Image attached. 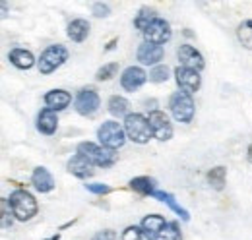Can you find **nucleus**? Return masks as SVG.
<instances>
[{
    "label": "nucleus",
    "instance_id": "4be33fe9",
    "mask_svg": "<svg viewBox=\"0 0 252 240\" xmlns=\"http://www.w3.org/2000/svg\"><path fill=\"white\" fill-rule=\"evenodd\" d=\"M165 225H167L165 217H163V215H156V213H154V215H148V217H144L140 227H142V229H144V231H146L150 237H152V235L156 237V235H158V233L161 231V229H163V227H165Z\"/></svg>",
    "mask_w": 252,
    "mask_h": 240
},
{
    "label": "nucleus",
    "instance_id": "f704fd0d",
    "mask_svg": "<svg viewBox=\"0 0 252 240\" xmlns=\"http://www.w3.org/2000/svg\"><path fill=\"white\" fill-rule=\"evenodd\" d=\"M115 45H117V39H113V41L107 45V51H113V49H115Z\"/></svg>",
    "mask_w": 252,
    "mask_h": 240
},
{
    "label": "nucleus",
    "instance_id": "7c9ffc66",
    "mask_svg": "<svg viewBox=\"0 0 252 240\" xmlns=\"http://www.w3.org/2000/svg\"><path fill=\"white\" fill-rule=\"evenodd\" d=\"M92 14L95 18H107L111 14V6L107 2H95L94 8H92Z\"/></svg>",
    "mask_w": 252,
    "mask_h": 240
},
{
    "label": "nucleus",
    "instance_id": "cd10ccee",
    "mask_svg": "<svg viewBox=\"0 0 252 240\" xmlns=\"http://www.w3.org/2000/svg\"><path fill=\"white\" fill-rule=\"evenodd\" d=\"M121 240H152V237H150L142 227L130 225V227H126L125 231H123Z\"/></svg>",
    "mask_w": 252,
    "mask_h": 240
},
{
    "label": "nucleus",
    "instance_id": "0eeeda50",
    "mask_svg": "<svg viewBox=\"0 0 252 240\" xmlns=\"http://www.w3.org/2000/svg\"><path fill=\"white\" fill-rule=\"evenodd\" d=\"M99 105H101L99 95L92 88L82 90L76 95V101H74V107H76L78 115H82V117H94L95 113L99 111Z\"/></svg>",
    "mask_w": 252,
    "mask_h": 240
},
{
    "label": "nucleus",
    "instance_id": "4468645a",
    "mask_svg": "<svg viewBox=\"0 0 252 240\" xmlns=\"http://www.w3.org/2000/svg\"><path fill=\"white\" fill-rule=\"evenodd\" d=\"M92 167H94V165H92L84 155H80V153H76V155L68 161V165H66L68 173L74 175V177H78V179H88V177H92V175H94V169H92Z\"/></svg>",
    "mask_w": 252,
    "mask_h": 240
},
{
    "label": "nucleus",
    "instance_id": "473e14b6",
    "mask_svg": "<svg viewBox=\"0 0 252 240\" xmlns=\"http://www.w3.org/2000/svg\"><path fill=\"white\" fill-rule=\"evenodd\" d=\"M86 190H90L92 194H97V196H103V194H109L111 192V188L107 186V184H86Z\"/></svg>",
    "mask_w": 252,
    "mask_h": 240
},
{
    "label": "nucleus",
    "instance_id": "7ed1b4c3",
    "mask_svg": "<svg viewBox=\"0 0 252 240\" xmlns=\"http://www.w3.org/2000/svg\"><path fill=\"white\" fill-rule=\"evenodd\" d=\"M125 132L128 140L136 142V144H148L152 140V126L150 120L142 117L140 113H130L125 119Z\"/></svg>",
    "mask_w": 252,
    "mask_h": 240
},
{
    "label": "nucleus",
    "instance_id": "f3484780",
    "mask_svg": "<svg viewBox=\"0 0 252 240\" xmlns=\"http://www.w3.org/2000/svg\"><path fill=\"white\" fill-rule=\"evenodd\" d=\"M32 184L37 192L47 194V192H51L55 188V179L45 167H37L32 175Z\"/></svg>",
    "mask_w": 252,
    "mask_h": 240
},
{
    "label": "nucleus",
    "instance_id": "bb28decb",
    "mask_svg": "<svg viewBox=\"0 0 252 240\" xmlns=\"http://www.w3.org/2000/svg\"><path fill=\"white\" fill-rule=\"evenodd\" d=\"M225 175H227V171H225L223 167L212 169V171L208 173V182H210V186H212L214 190H223V186H225Z\"/></svg>",
    "mask_w": 252,
    "mask_h": 240
},
{
    "label": "nucleus",
    "instance_id": "a211bd4d",
    "mask_svg": "<svg viewBox=\"0 0 252 240\" xmlns=\"http://www.w3.org/2000/svg\"><path fill=\"white\" fill-rule=\"evenodd\" d=\"M8 60H10L12 66H16L20 70H30L33 64H35L32 51H26V49H12L8 53Z\"/></svg>",
    "mask_w": 252,
    "mask_h": 240
},
{
    "label": "nucleus",
    "instance_id": "c9c22d12",
    "mask_svg": "<svg viewBox=\"0 0 252 240\" xmlns=\"http://www.w3.org/2000/svg\"><path fill=\"white\" fill-rule=\"evenodd\" d=\"M247 153H249V161L252 163V144L249 146V151H247Z\"/></svg>",
    "mask_w": 252,
    "mask_h": 240
},
{
    "label": "nucleus",
    "instance_id": "a878e982",
    "mask_svg": "<svg viewBox=\"0 0 252 240\" xmlns=\"http://www.w3.org/2000/svg\"><path fill=\"white\" fill-rule=\"evenodd\" d=\"M158 16H156V12L154 10H148V8H142L140 12H138V16H136V20H134V26L138 28V30L142 31H146V28L156 20Z\"/></svg>",
    "mask_w": 252,
    "mask_h": 240
},
{
    "label": "nucleus",
    "instance_id": "f8f14e48",
    "mask_svg": "<svg viewBox=\"0 0 252 240\" xmlns=\"http://www.w3.org/2000/svg\"><path fill=\"white\" fill-rule=\"evenodd\" d=\"M148 80V74L140 68V66H128L123 76H121V86L125 91H130L134 93L136 90H140Z\"/></svg>",
    "mask_w": 252,
    "mask_h": 240
},
{
    "label": "nucleus",
    "instance_id": "5701e85b",
    "mask_svg": "<svg viewBox=\"0 0 252 240\" xmlns=\"http://www.w3.org/2000/svg\"><path fill=\"white\" fill-rule=\"evenodd\" d=\"M109 113L113 115V117H128L130 113V103H128V99L125 97H121V95H113L111 99H109Z\"/></svg>",
    "mask_w": 252,
    "mask_h": 240
},
{
    "label": "nucleus",
    "instance_id": "aec40b11",
    "mask_svg": "<svg viewBox=\"0 0 252 240\" xmlns=\"http://www.w3.org/2000/svg\"><path fill=\"white\" fill-rule=\"evenodd\" d=\"M130 188L140 196H154L156 194V180L150 177H136L130 180Z\"/></svg>",
    "mask_w": 252,
    "mask_h": 240
},
{
    "label": "nucleus",
    "instance_id": "c85d7f7f",
    "mask_svg": "<svg viewBox=\"0 0 252 240\" xmlns=\"http://www.w3.org/2000/svg\"><path fill=\"white\" fill-rule=\"evenodd\" d=\"M117 70H119V62H109V64H103V66L97 70L95 78H97L99 82H107V80H111V78L117 74Z\"/></svg>",
    "mask_w": 252,
    "mask_h": 240
},
{
    "label": "nucleus",
    "instance_id": "b1692460",
    "mask_svg": "<svg viewBox=\"0 0 252 240\" xmlns=\"http://www.w3.org/2000/svg\"><path fill=\"white\" fill-rule=\"evenodd\" d=\"M154 240H183V235H181V229L177 223H167L154 237Z\"/></svg>",
    "mask_w": 252,
    "mask_h": 240
},
{
    "label": "nucleus",
    "instance_id": "c756f323",
    "mask_svg": "<svg viewBox=\"0 0 252 240\" xmlns=\"http://www.w3.org/2000/svg\"><path fill=\"white\" fill-rule=\"evenodd\" d=\"M150 80L154 84H163L169 80V68L165 64H159V66H154L152 72H150Z\"/></svg>",
    "mask_w": 252,
    "mask_h": 240
},
{
    "label": "nucleus",
    "instance_id": "1a4fd4ad",
    "mask_svg": "<svg viewBox=\"0 0 252 240\" xmlns=\"http://www.w3.org/2000/svg\"><path fill=\"white\" fill-rule=\"evenodd\" d=\"M148 120H150L154 138H158L159 142H167V140L173 138V124H171V120H169V117H167L165 113H161V111H152Z\"/></svg>",
    "mask_w": 252,
    "mask_h": 240
},
{
    "label": "nucleus",
    "instance_id": "20e7f679",
    "mask_svg": "<svg viewBox=\"0 0 252 240\" xmlns=\"http://www.w3.org/2000/svg\"><path fill=\"white\" fill-rule=\"evenodd\" d=\"M97 138H99V144L103 146V148H107V150H119V148H123L126 142V132L125 128L119 124V122H115V120H107V122H103L101 126H99V130H97Z\"/></svg>",
    "mask_w": 252,
    "mask_h": 240
},
{
    "label": "nucleus",
    "instance_id": "9d476101",
    "mask_svg": "<svg viewBox=\"0 0 252 240\" xmlns=\"http://www.w3.org/2000/svg\"><path fill=\"white\" fill-rule=\"evenodd\" d=\"M175 80H177V86H179V90L185 91V93H196V91L200 90V84H202V80H200V72H196V70H190V68H185V66H179L177 70H175Z\"/></svg>",
    "mask_w": 252,
    "mask_h": 240
},
{
    "label": "nucleus",
    "instance_id": "2eb2a0df",
    "mask_svg": "<svg viewBox=\"0 0 252 240\" xmlns=\"http://www.w3.org/2000/svg\"><path fill=\"white\" fill-rule=\"evenodd\" d=\"M57 128H59V117H57V113L45 107L37 115V130L41 134H45V136H53L57 132Z\"/></svg>",
    "mask_w": 252,
    "mask_h": 240
},
{
    "label": "nucleus",
    "instance_id": "dca6fc26",
    "mask_svg": "<svg viewBox=\"0 0 252 240\" xmlns=\"http://www.w3.org/2000/svg\"><path fill=\"white\" fill-rule=\"evenodd\" d=\"M70 103H72V95L64 90H51L45 95V105H47V109H51V111H55V113L66 109Z\"/></svg>",
    "mask_w": 252,
    "mask_h": 240
},
{
    "label": "nucleus",
    "instance_id": "393cba45",
    "mask_svg": "<svg viewBox=\"0 0 252 240\" xmlns=\"http://www.w3.org/2000/svg\"><path fill=\"white\" fill-rule=\"evenodd\" d=\"M237 37H239V41H241V45H243L245 49L252 51V20H245V22L239 26Z\"/></svg>",
    "mask_w": 252,
    "mask_h": 240
},
{
    "label": "nucleus",
    "instance_id": "423d86ee",
    "mask_svg": "<svg viewBox=\"0 0 252 240\" xmlns=\"http://www.w3.org/2000/svg\"><path fill=\"white\" fill-rule=\"evenodd\" d=\"M66 60H68L66 47H63V45H51L39 57V62H37L39 64V72L41 74H51V72L59 70Z\"/></svg>",
    "mask_w": 252,
    "mask_h": 240
},
{
    "label": "nucleus",
    "instance_id": "e433bc0d",
    "mask_svg": "<svg viewBox=\"0 0 252 240\" xmlns=\"http://www.w3.org/2000/svg\"><path fill=\"white\" fill-rule=\"evenodd\" d=\"M51 240H53V239H51Z\"/></svg>",
    "mask_w": 252,
    "mask_h": 240
},
{
    "label": "nucleus",
    "instance_id": "412c9836",
    "mask_svg": "<svg viewBox=\"0 0 252 240\" xmlns=\"http://www.w3.org/2000/svg\"><path fill=\"white\" fill-rule=\"evenodd\" d=\"M154 198H158L159 202H163V204H167L171 210L175 211L183 221H189L190 215L189 211L185 210V208H181L179 204H177V200H175V196L173 194H169V192H161V190H156V194H154Z\"/></svg>",
    "mask_w": 252,
    "mask_h": 240
},
{
    "label": "nucleus",
    "instance_id": "6ab92c4d",
    "mask_svg": "<svg viewBox=\"0 0 252 240\" xmlns=\"http://www.w3.org/2000/svg\"><path fill=\"white\" fill-rule=\"evenodd\" d=\"M68 39H72L74 43H84L90 35V24L86 20H72L68 24Z\"/></svg>",
    "mask_w": 252,
    "mask_h": 240
},
{
    "label": "nucleus",
    "instance_id": "72a5a7b5",
    "mask_svg": "<svg viewBox=\"0 0 252 240\" xmlns=\"http://www.w3.org/2000/svg\"><path fill=\"white\" fill-rule=\"evenodd\" d=\"M94 240H119V235H117L115 231L107 229V231H99L94 237Z\"/></svg>",
    "mask_w": 252,
    "mask_h": 240
},
{
    "label": "nucleus",
    "instance_id": "f03ea898",
    "mask_svg": "<svg viewBox=\"0 0 252 240\" xmlns=\"http://www.w3.org/2000/svg\"><path fill=\"white\" fill-rule=\"evenodd\" d=\"M78 153L80 155H84L92 165L95 167H103V169H107V167H113L115 163H117V153L113 150H107V148H103V146H97L94 142H82L80 146H78Z\"/></svg>",
    "mask_w": 252,
    "mask_h": 240
},
{
    "label": "nucleus",
    "instance_id": "9b49d317",
    "mask_svg": "<svg viewBox=\"0 0 252 240\" xmlns=\"http://www.w3.org/2000/svg\"><path fill=\"white\" fill-rule=\"evenodd\" d=\"M136 59L144 66H159V62L163 60V47L144 41L136 51Z\"/></svg>",
    "mask_w": 252,
    "mask_h": 240
},
{
    "label": "nucleus",
    "instance_id": "6e6552de",
    "mask_svg": "<svg viewBox=\"0 0 252 240\" xmlns=\"http://www.w3.org/2000/svg\"><path fill=\"white\" fill-rule=\"evenodd\" d=\"M173 37V31H171V26L169 22H165L163 18H156L148 28L144 31V39L148 43H156V45H165L167 41H171Z\"/></svg>",
    "mask_w": 252,
    "mask_h": 240
},
{
    "label": "nucleus",
    "instance_id": "2f4dec72",
    "mask_svg": "<svg viewBox=\"0 0 252 240\" xmlns=\"http://www.w3.org/2000/svg\"><path fill=\"white\" fill-rule=\"evenodd\" d=\"M8 200H2V229H10V225H12V215L14 213H10L8 211Z\"/></svg>",
    "mask_w": 252,
    "mask_h": 240
},
{
    "label": "nucleus",
    "instance_id": "f257e3e1",
    "mask_svg": "<svg viewBox=\"0 0 252 240\" xmlns=\"http://www.w3.org/2000/svg\"><path fill=\"white\" fill-rule=\"evenodd\" d=\"M8 204L18 221H30L37 215V200L28 190H14L8 198Z\"/></svg>",
    "mask_w": 252,
    "mask_h": 240
},
{
    "label": "nucleus",
    "instance_id": "39448f33",
    "mask_svg": "<svg viewBox=\"0 0 252 240\" xmlns=\"http://www.w3.org/2000/svg\"><path fill=\"white\" fill-rule=\"evenodd\" d=\"M169 109H171V115L175 117L177 122H183V124H189L194 119V101L189 93L185 91H175L169 99Z\"/></svg>",
    "mask_w": 252,
    "mask_h": 240
},
{
    "label": "nucleus",
    "instance_id": "ddd939ff",
    "mask_svg": "<svg viewBox=\"0 0 252 240\" xmlns=\"http://www.w3.org/2000/svg\"><path fill=\"white\" fill-rule=\"evenodd\" d=\"M177 55H179V60H181V64H183L185 68L200 72V70H204V66H206L202 53L196 51V47H192V45H181Z\"/></svg>",
    "mask_w": 252,
    "mask_h": 240
}]
</instances>
